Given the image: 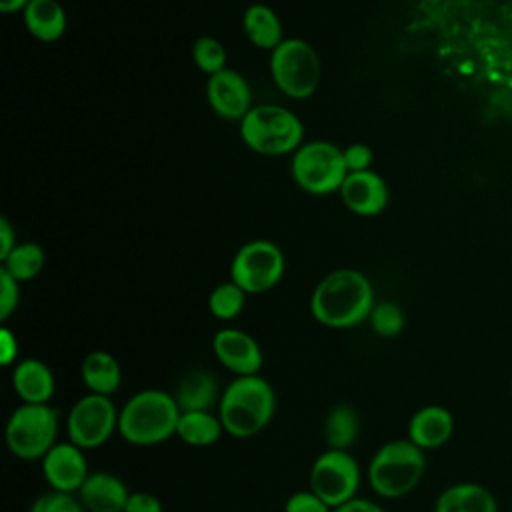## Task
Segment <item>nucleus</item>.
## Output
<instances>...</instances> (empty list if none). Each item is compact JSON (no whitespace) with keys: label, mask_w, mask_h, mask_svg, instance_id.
<instances>
[{"label":"nucleus","mask_w":512,"mask_h":512,"mask_svg":"<svg viewBox=\"0 0 512 512\" xmlns=\"http://www.w3.org/2000/svg\"><path fill=\"white\" fill-rule=\"evenodd\" d=\"M374 288L366 274L338 268L326 274L312 290L310 312L326 328L346 330L368 320L374 308Z\"/></svg>","instance_id":"obj_1"},{"label":"nucleus","mask_w":512,"mask_h":512,"mask_svg":"<svg viewBox=\"0 0 512 512\" xmlns=\"http://www.w3.org/2000/svg\"><path fill=\"white\" fill-rule=\"evenodd\" d=\"M276 392L272 384L260 376H236L222 390L218 416L224 432L232 438H252L260 434L274 418Z\"/></svg>","instance_id":"obj_2"},{"label":"nucleus","mask_w":512,"mask_h":512,"mask_svg":"<svg viewBox=\"0 0 512 512\" xmlns=\"http://www.w3.org/2000/svg\"><path fill=\"white\" fill-rule=\"evenodd\" d=\"M180 408L174 394L144 388L128 398L118 414V434L132 446H156L176 436Z\"/></svg>","instance_id":"obj_3"},{"label":"nucleus","mask_w":512,"mask_h":512,"mask_svg":"<svg viewBox=\"0 0 512 512\" xmlns=\"http://www.w3.org/2000/svg\"><path fill=\"white\" fill-rule=\"evenodd\" d=\"M426 472V452L408 438L384 442L370 458V488L388 500L404 498L418 488Z\"/></svg>","instance_id":"obj_4"},{"label":"nucleus","mask_w":512,"mask_h":512,"mask_svg":"<svg viewBox=\"0 0 512 512\" xmlns=\"http://www.w3.org/2000/svg\"><path fill=\"white\" fill-rule=\"evenodd\" d=\"M240 136L256 154L286 156L304 144V124L284 106L256 104L240 120Z\"/></svg>","instance_id":"obj_5"},{"label":"nucleus","mask_w":512,"mask_h":512,"mask_svg":"<svg viewBox=\"0 0 512 512\" xmlns=\"http://www.w3.org/2000/svg\"><path fill=\"white\" fill-rule=\"evenodd\" d=\"M60 416L50 404L16 406L8 416L4 440L8 450L20 460H42L58 442Z\"/></svg>","instance_id":"obj_6"},{"label":"nucleus","mask_w":512,"mask_h":512,"mask_svg":"<svg viewBox=\"0 0 512 512\" xmlns=\"http://www.w3.org/2000/svg\"><path fill=\"white\" fill-rule=\"evenodd\" d=\"M270 74L284 96L302 100L318 90L322 62L310 42L302 38H284L270 52Z\"/></svg>","instance_id":"obj_7"},{"label":"nucleus","mask_w":512,"mask_h":512,"mask_svg":"<svg viewBox=\"0 0 512 512\" xmlns=\"http://www.w3.org/2000/svg\"><path fill=\"white\" fill-rule=\"evenodd\" d=\"M290 172L298 188L316 196L338 192L348 176L342 148L328 140L304 142L292 154Z\"/></svg>","instance_id":"obj_8"},{"label":"nucleus","mask_w":512,"mask_h":512,"mask_svg":"<svg viewBox=\"0 0 512 512\" xmlns=\"http://www.w3.org/2000/svg\"><path fill=\"white\" fill-rule=\"evenodd\" d=\"M360 482V464L350 450L326 448L310 466V490L332 508L356 498Z\"/></svg>","instance_id":"obj_9"},{"label":"nucleus","mask_w":512,"mask_h":512,"mask_svg":"<svg viewBox=\"0 0 512 512\" xmlns=\"http://www.w3.org/2000/svg\"><path fill=\"white\" fill-rule=\"evenodd\" d=\"M118 414L120 410L110 396L86 392L68 410V440L82 450L100 448L118 432Z\"/></svg>","instance_id":"obj_10"},{"label":"nucleus","mask_w":512,"mask_h":512,"mask_svg":"<svg viewBox=\"0 0 512 512\" xmlns=\"http://www.w3.org/2000/svg\"><path fill=\"white\" fill-rule=\"evenodd\" d=\"M284 254L270 240H250L238 248L230 264V280L246 294L272 290L284 276Z\"/></svg>","instance_id":"obj_11"},{"label":"nucleus","mask_w":512,"mask_h":512,"mask_svg":"<svg viewBox=\"0 0 512 512\" xmlns=\"http://www.w3.org/2000/svg\"><path fill=\"white\" fill-rule=\"evenodd\" d=\"M86 450L78 448L70 440L56 442L40 460V470L50 490L78 494L86 478L90 476Z\"/></svg>","instance_id":"obj_12"},{"label":"nucleus","mask_w":512,"mask_h":512,"mask_svg":"<svg viewBox=\"0 0 512 512\" xmlns=\"http://www.w3.org/2000/svg\"><path fill=\"white\" fill-rule=\"evenodd\" d=\"M212 352L216 360L234 376L260 374L264 354L254 336L240 328H222L212 338Z\"/></svg>","instance_id":"obj_13"},{"label":"nucleus","mask_w":512,"mask_h":512,"mask_svg":"<svg viewBox=\"0 0 512 512\" xmlns=\"http://www.w3.org/2000/svg\"><path fill=\"white\" fill-rule=\"evenodd\" d=\"M210 108L224 120H242L252 108V90L248 80L234 68H224L206 82Z\"/></svg>","instance_id":"obj_14"},{"label":"nucleus","mask_w":512,"mask_h":512,"mask_svg":"<svg viewBox=\"0 0 512 512\" xmlns=\"http://www.w3.org/2000/svg\"><path fill=\"white\" fill-rule=\"evenodd\" d=\"M338 194L344 206L358 216H376L390 200L386 180L374 170L348 172Z\"/></svg>","instance_id":"obj_15"},{"label":"nucleus","mask_w":512,"mask_h":512,"mask_svg":"<svg viewBox=\"0 0 512 512\" xmlns=\"http://www.w3.org/2000/svg\"><path fill=\"white\" fill-rule=\"evenodd\" d=\"M454 428V414L446 406L426 404L410 416L406 438L424 452H428L442 448L452 438Z\"/></svg>","instance_id":"obj_16"},{"label":"nucleus","mask_w":512,"mask_h":512,"mask_svg":"<svg viewBox=\"0 0 512 512\" xmlns=\"http://www.w3.org/2000/svg\"><path fill=\"white\" fill-rule=\"evenodd\" d=\"M12 388L24 404H50L56 392V378L46 362L24 358L12 368Z\"/></svg>","instance_id":"obj_17"},{"label":"nucleus","mask_w":512,"mask_h":512,"mask_svg":"<svg viewBox=\"0 0 512 512\" xmlns=\"http://www.w3.org/2000/svg\"><path fill=\"white\" fill-rule=\"evenodd\" d=\"M130 490L122 478L112 472H90L78 498L86 512H124Z\"/></svg>","instance_id":"obj_18"},{"label":"nucleus","mask_w":512,"mask_h":512,"mask_svg":"<svg viewBox=\"0 0 512 512\" xmlns=\"http://www.w3.org/2000/svg\"><path fill=\"white\" fill-rule=\"evenodd\" d=\"M434 512H500L496 496L480 482L462 480L446 486L434 500Z\"/></svg>","instance_id":"obj_19"},{"label":"nucleus","mask_w":512,"mask_h":512,"mask_svg":"<svg viewBox=\"0 0 512 512\" xmlns=\"http://www.w3.org/2000/svg\"><path fill=\"white\" fill-rule=\"evenodd\" d=\"M172 394L176 398L180 412L212 410V408H218V402L222 398V390L216 376L202 368H194L186 372L178 380L176 390Z\"/></svg>","instance_id":"obj_20"},{"label":"nucleus","mask_w":512,"mask_h":512,"mask_svg":"<svg viewBox=\"0 0 512 512\" xmlns=\"http://www.w3.org/2000/svg\"><path fill=\"white\" fill-rule=\"evenodd\" d=\"M26 30L40 42H56L66 32V10L58 0H30L22 12Z\"/></svg>","instance_id":"obj_21"},{"label":"nucleus","mask_w":512,"mask_h":512,"mask_svg":"<svg viewBox=\"0 0 512 512\" xmlns=\"http://www.w3.org/2000/svg\"><path fill=\"white\" fill-rule=\"evenodd\" d=\"M80 378L88 392L112 396L122 384V368L106 350L88 352L80 364Z\"/></svg>","instance_id":"obj_22"},{"label":"nucleus","mask_w":512,"mask_h":512,"mask_svg":"<svg viewBox=\"0 0 512 512\" xmlns=\"http://www.w3.org/2000/svg\"><path fill=\"white\" fill-rule=\"evenodd\" d=\"M242 28L250 44L260 50H274L282 40V24L278 14L262 2L250 4L242 14Z\"/></svg>","instance_id":"obj_23"},{"label":"nucleus","mask_w":512,"mask_h":512,"mask_svg":"<svg viewBox=\"0 0 512 512\" xmlns=\"http://www.w3.org/2000/svg\"><path fill=\"white\" fill-rule=\"evenodd\" d=\"M226 434L222 420L212 410H192V412H180L176 436L192 446V448H208L220 440V436Z\"/></svg>","instance_id":"obj_24"},{"label":"nucleus","mask_w":512,"mask_h":512,"mask_svg":"<svg viewBox=\"0 0 512 512\" xmlns=\"http://www.w3.org/2000/svg\"><path fill=\"white\" fill-rule=\"evenodd\" d=\"M360 434V418L350 404H334L324 420V440L328 448L350 450Z\"/></svg>","instance_id":"obj_25"},{"label":"nucleus","mask_w":512,"mask_h":512,"mask_svg":"<svg viewBox=\"0 0 512 512\" xmlns=\"http://www.w3.org/2000/svg\"><path fill=\"white\" fill-rule=\"evenodd\" d=\"M46 262V254L36 242H18L16 248L2 260V268L18 282L36 278Z\"/></svg>","instance_id":"obj_26"},{"label":"nucleus","mask_w":512,"mask_h":512,"mask_svg":"<svg viewBox=\"0 0 512 512\" xmlns=\"http://www.w3.org/2000/svg\"><path fill=\"white\" fill-rule=\"evenodd\" d=\"M246 292L232 280L220 282L208 296V310L218 320H234L246 304Z\"/></svg>","instance_id":"obj_27"},{"label":"nucleus","mask_w":512,"mask_h":512,"mask_svg":"<svg viewBox=\"0 0 512 512\" xmlns=\"http://www.w3.org/2000/svg\"><path fill=\"white\" fill-rule=\"evenodd\" d=\"M368 322L376 336L396 338L402 334V330L406 326V316H404V310L396 302L384 300V302L374 304V308L368 316Z\"/></svg>","instance_id":"obj_28"},{"label":"nucleus","mask_w":512,"mask_h":512,"mask_svg":"<svg viewBox=\"0 0 512 512\" xmlns=\"http://www.w3.org/2000/svg\"><path fill=\"white\" fill-rule=\"evenodd\" d=\"M226 48L214 36H200L192 44V60L206 74L212 76L226 68Z\"/></svg>","instance_id":"obj_29"},{"label":"nucleus","mask_w":512,"mask_h":512,"mask_svg":"<svg viewBox=\"0 0 512 512\" xmlns=\"http://www.w3.org/2000/svg\"><path fill=\"white\" fill-rule=\"evenodd\" d=\"M28 512H86V510L78 494L48 490L30 504Z\"/></svg>","instance_id":"obj_30"},{"label":"nucleus","mask_w":512,"mask_h":512,"mask_svg":"<svg viewBox=\"0 0 512 512\" xmlns=\"http://www.w3.org/2000/svg\"><path fill=\"white\" fill-rule=\"evenodd\" d=\"M20 302V282L12 278L4 268H0V320L6 322L18 308Z\"/></svg>","instance_id":"obj_31"},{"label":"nucleus","mask_w":512,"mask_h":512,"mask_svg":"<svg viewBox=\"0 0 512 512\" xmlns=\"http://www.w3.org/2000/svg\"><path fill=\"white\" fill-rule=\"evenodd\" d=\"M284 512H334V508L308 488L290 494L284 504Z\"/></svg>","instance_id":"obj_32"},{"label":"nucleus","mask_w":512,"mask_h":512,"mask_svg":"<svg viewBox=\"0 0 512 512\" xmlns=\"http://www.w3.org/2000/svg\"><path fill=\"white\" fill-rule=\"evenodd\" d=\"M344 154V162L348 172H364V170H372V162H374V152L368 144L364 142H354L348 144L346 148H342Z\"/></svg>","instance_id":"obj_33"},{"label":"nucleus","mask_w":512,"mask_h":512,"mask_svg":"<svg viewBox=\"0 0 512 512\" xmlns=\"http://www.w3.org/2000/svg\"><path fill=\"white\" fill-rule=\"evenodd\" d=\"M124 512H164V506L158 496L152 492H130Z\"/></svg>","instance_id":"obj_34"},{"label":"nucleus","mask_w":512,"mask_h":512,"mask_svg":"<svg viewBox=\"0 0 512 512\" xmlns=\"http://www.w3.org/2000/svg\"><path fill=\"white\" fill-rule=\"evenodd\" d=\"M18 352H20V346H18V338L16 334L8 328V326H2L0 328V362L2 366H14L18 362Z\"/></svg>","instance_id":"obj_35"},{"label":"nucleus","mask_w":512,"mask_h":512,"mask_svg":"<svg viewBox=\"0 0 512 512\" xmlns=\"http://www.w3.org/2000/svg\"><path fill=\"white\" fill-rule=\"evenodd\" d=\"M16 230L6 216L0 218V260H4L16 248Z\"/></svg>","instance_id":"obj_36"},{"label":"nucleus","mask_w":512,"mask_h":512,"mask_svg":"<svg viewBox=\"0 0 512 512\" xmlns=\"http://www.w3.org/2000/svg\"><path fill=\"white\" fill-rule=\"evenodd\" d=\"M334 512H384V508L378 502H374V500L356 496V498L348 500L346 504L334 508Z\"/></svg>","instance_id":"obj_37"},{"label":"nucleus","mask_w":512,"mask_h":512,"mask_svg":"<svg viewBox=\"0 0 512 512\" xmlns=\"http://www.w3.org/2000/svg\"><path fill=\"white\" fill-rule=\"evenodd\" d=\"M28 4H30V0H0V12H4V14L24 12V8Z\"/></svg>","instance_id":"obj_38"},{"label":"nucleus","mask_w":512,"mask_h":512,"mask_svg":"<svg viewBox=\"0 0 512 512\" xmlns=\"http://www.w3.org/2000/svg\"><path fill=\"white\" fill-rule=\"evenodd\" d=\"M510 396H512V376H510Z\"/></svg>","instance_id":"obj_39"},{"label":"nucleus","mask_w":512,"mask_h":512,"mask_svg":"<svg viewBox=\"0 0 512 512\" xmlns=\"http://www.w3.org/2000/svg\"><path fill=\"white\" fill-rule=\"evenodd\" d=\"M508 512H512V510H508Z\"/></svg>","instance_id":"obj_40"}]
</instances>
